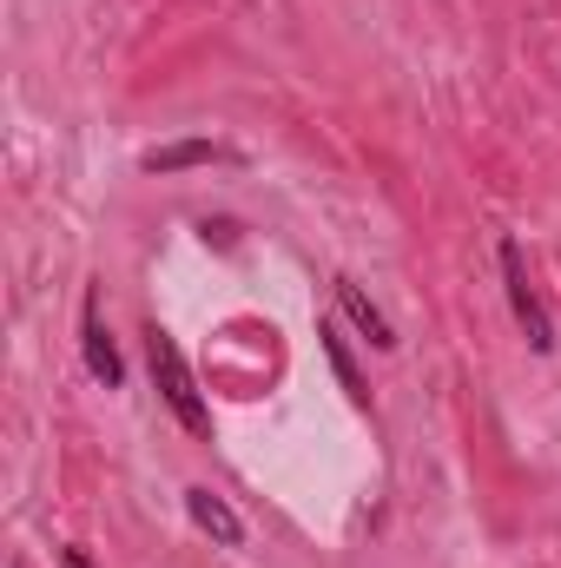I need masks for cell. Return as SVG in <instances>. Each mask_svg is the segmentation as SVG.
Listing matches in <instances>:
<instances>
[{"label": "cell", "mask_w": 561, "mask_h": 568, "mask_svg": "<svg viewBox=\"0 0 561 568\" xmlns=\"http://www.w3.org/2000/svg\"><path fill=\"white\" fill-rule=\"evenodd\" d=\"M337 304H344V317L364 331V344H370V351H397V331H390V317H384V311L364 297V284H357V278H337Z\"/></svg>", "instance_id": "6"}, {"label": "cell", "mask_w": 561, "mask_h": 568, "mask_svg": "<svg viewBox=\"0 0 561 568\" xmlns=\"http://www.w3.org/2000/svg\"><path fill=\"white\" fill-rule=\"evenodd\" d=\"M185 516H192V529H198V536H212L218 549H238V542H245L238 509H232L225 496H212L205 483H192V489H185Z\"/></svg>", "instance_id": "4"}, {"label": "cell", "mask_w": 561, "mask_h": 568, "mask_svg": "<svg viewBox=\"0 0 561 568\" xmlns=\"http://www.w3.org/2000/svg\"><path fill=\"white\" fill-rule=\"evenodd\" d=\"M145 364H152V384H159L172 424L185 436H212V404H205V390H198V377H192V364L165 324H145Z\"/></svg>", "instance_id": "1"}, {"label": "cell", "mask_w": 561, "mask_h": 568, "mask_svg": "<svg viewBox=\"0 0 561 568\" xmlns=\"http://www.w3.org/2000/svg\"><path fill=\"white\" fill-rule=\"evenodd\" d=\"M80 351H86L93 384H106V390H120V384H126L120 344H113V331H106V317H100V291H86V304H80Z\"/></svg>", "instance_id": "3"}, {"label": "cell", "mask_w": 561, "mask_h": 568, "mask_svg": "<svg viewBox=\"0 0 561 568\" xmlns=\"http://www.w3.org/2000/svg\"><path fill=\"white\" fill-rule=\"evenodd\" d=\"M317 337H324V351H330V371H337V377H344V390H350V397H357V404H364V377H357V364H350V351H344V337H337V331H330V324H324V331H317Z\"/></svg>", "instance_id": "7"}, {"label": "cell", "mask_w": 561, "mask_h": 568, "mask_svg": "<svg viewBox=\"0 0 561 568\" xmlns=\"http://www.w3.org/2000/svg\"><path fill=\"white\" fill-rule=\"evenodd\" d=\"M496 265H502V291H509V311H516V324H522V337H529V351H555V317H549V304L536 297V284H529V258H522V245L516 239H502L496 245Z\"/></svg>", "instance_id": "2"}, {"label": "cell", "mask_w": 561, "mask_h": 568, "mask_svg": "<svg viewBox=\"0 0 561 568\" xmlns=\"http://www.w3.org/2000/svg\"><path fill=\"white\" fill-rule=\"evenodd\" d=\"M60 568H100L86 549H60Z\"/></svg>", "instance_id": "8"}, {"label": "cell", "mask_w": 561, "mask_h": 568, "mask_svg": "<svg viewBox=\"0 0 561 568\" xmlns=\"http://www.w3.org/2000/svg\"><path fill=\"white\" fill-rule=\"evenodd\" d=\"M218 159H232V145H218V140H172V145L140 152V172L172 179V172H192V165H218Z\"/></svg>", "instance_id": "5"}]
</instances>
